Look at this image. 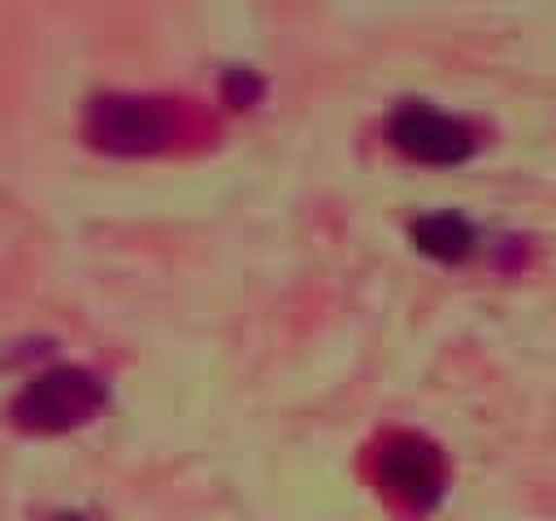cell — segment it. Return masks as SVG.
<instances>
[{"mask_svg":"<svg viewBox=\"0 0 556 521\" xmlns=\"http://www.w3.org/2000/svg\"><path fill=\"white\" fill-rule=\"evenodd\" d=\"M104 404V382L78 365H61L39 373L13 404V421L30 434H56L91 421Z\"/></svg>","mask_w":556,"mask_h":521,"instance_id":"6da1fadb","label":"cell"},{"mask_svg":"<svg viewBox=\"0 0 556 521\" xmlns=\"http://www.w3.org/2000/svg\"><path fill=\"white\" fill-rule=\"evenodd\" d=\"M174 130V117L161 100L143 96H104L91 104L87 135L104 152H156Z\"/></svg>","mask_w":556,"mask_h":521,"instance_id":"7a4b0ae2","label":"cell"},{"mask_svg":"<svg viewBox=\"0 0 556 521\" xmlns=\"http://www.w3.org/2000/svg\"><path fill=\"white\" fill-rule=\"evenodd\" d=\"M387 135L404 156L426 161V165H456L473 152L469 130L430 104H400L387 122Z\"/></svg>","mask_w":556,"mask_h":521,"instance_id":"3957f363","label":"cell"},{"mask_svg":"<svg viewBox=\"0 0 556 521\" xmlns=\"http://www.w3.org/2000/svg\"><path fill=\"white\" fill-rule=\"evenodd\" d=\"M378 478L408 508H430L443 495V456L421 434H395L378 452Z\"/></svg>","mask_w":556,"mask_h":521,"instance_id":"277c9868","label":"cell"},{"mask_svg":"<svg viewBox=\"0 0 556 521\" xmlns=\"http://www.w3.org/2000/svg\"><path fill=\"white\" fill-rule=\"evenodd\" d=\"M413 239L434 260H465L473 252V226L460 213H430L413 226Z\"/></svg>","mask_w":556,"mask_h":521,"instance_id":"5b68a950","label":"cell"},{"mask_svg":"<svg viewBox=\"0 0 556 521\" xmlns=\"http://www.w3.org/2000/svg\"><path fill=\"white\" fill-rule=\"evenodd\" d=\"M226 91H230V100L243 109V104H252V96H256V78L243 74V69H235V74L226 78Z\"/></svg>","mask_w":556,"mask_h":521,"instance_id":"8992f818","label":"cell"},{"mask_svg":"<svg viewBox=\"0 0 556 521\" xmlns=\"http://www.w3.org/2000/svg\"><path fill=\"white\" fill-rule=\"evenodd\" d=\"M56 521H83V517H74V512H70V517H56Z\"/></svg>","mask_w":556,"mask_h":521,"instance_id":"52a82bcc","label":"cell"}]
</instances>
